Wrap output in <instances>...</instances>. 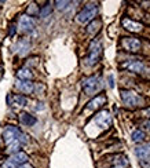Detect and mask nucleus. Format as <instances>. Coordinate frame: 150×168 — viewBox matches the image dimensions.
Masks as SVG:
<instances>
[{"label":"nucleus","instance_id":"nucleus-4","mask_svg":"<svg viewBox=\"0 0 150 168\" xmlns=\"http://www.w3.org/2000/svg\"><path fill=\"white\" fill-rule=\"evenodd\" d=\"M83 91L87 94V95H94V94L99 92L103 87V80L101 76H90V77H85L81 83Z\"/></svg>","mask_w":150,"mask_h":168},{"label":"nucleus","instance_id":"nucleus-18","mask_svg":"<svg viewBox=\"0 0 150 168\" xmlns=\"http://www.w3.org/2000/svg\"><path fill=\"white\" fill-rule=\"evenodd\" d=\"M19 121L22 123L23 125H28V127H30V125H34L36 124V117L32 116V114L26 113V112H22V113L19 114Z\"/></svg>","mask_w":150,"mask_h":168},{"label":"nucleus","instance_id":"nucleus-20","mask_svg":"<svg viewBox=\"0 0 150 168\" xmlns=\"http://www.w3.org/2000/svg\"><path fill=\"white\" fill-rule=\"evenodd\" d=\"M131 139H132V142H135V143L143 142L145 141V132L142 131V129H135L131 135Z\"/></svg>","mask_w":150,"mask_h":168},{"label":"nucleus","instance_id":"nucleus-21","mask_svg":"<svg viewBox=\"0 0 150 168\" xmlns=\"http://www.w3.org/2000/svg\"><path fill=\"white\" fill-rule=\"evenodd\" d=\"M39 13H40V8L37 7L36 3H30L29 7H28V10H26V15L32 18V17H37V15H39Z\"/></svg>","mask_w":150,"mask_h":168},{"label":"nucleus","instance_id":"nucleus-10","mask_svg":"<svg viewBox=\"0 0 150 168\" xmlns=\"http://www.w3.org/2000/svg\"><path fill=\"white\" fill-rule=\"evenodd\" d=\"M135 155L141 161L150 160V143H139L135 148Z\"/></svg>","mask_w":150,"mask_h":168},{"label":"nucleus","instance_id":"nucleus-6","mask_svg":"<svg viewBox=\"0 0 150 168\" xmlns=\"http://www.w3.org/2000/svg\"><path fill=\"white\" fill-rule=\"evenodd\" d=\"M121 45L125 51H130V52H138L142 47V43L138 37H132V36H125L121 40Z\"/></svg>","mask_w":150,"mask_h":168},{"label":"nucleus","instance_id":"nucleus-31","mask_svg":"<svg viewBox=\"0 0 150 168\" xmlns=\"http://www.w3.org/2000/svg\"><path fill=\"white\" fill-rule=\"evenodd\" d=\"M143 127H145L146 129H149V131H150V120H149V121H146V123L143 124Z\"/></svg>","mask_w":150,"mask_h":168},{"label":"nucleus","instance_id":"nucleus-19","mask_svg":"<svg viewBox=\"0 0 150 168\" xmlns=\"http://www.w3.org/2000/svg\"><path fill=\"white\" fill-rule=\"evenodd\" d=\"M17 77H18V80H28V81H30L33 79V73L30 72L29 68H22L17 72Z\"/></svg>","mask_w":150,"mask_h":168},{"label":"nucleus","instance_id":"nucleus-1","mask_svg":"<svg viewBox=\"0 0 150 168\" xmlns=\"http://www.w3.org/2000/svg\"><path fill=\"white\" fill-rule=\"evenodd\" d=\"M102 52H103V47L101 40L98 39H94L91 43H90L88 47V54H87V65L88 66H94L96 65L101 61V57H102Z\"/></svg>","mask_w":150,"mask_h":168},{"label":"nucleus","instance_id":"nucleus-9","mask_svg":"<svg viewBox=\"0 0 150 168\" xmlns=\"http://www.w3.org/2000/svg\"><path fill=\"white\" fill-rule=\"evenodd\" d=\"M121 68L127 69V71H130V72H134V73H141V72H143L145 66L141 61H138V59H128V61H125L124 64L121 65Z\"/></svg>","mask_w":150,"mask_h":168},{"label":"nucleus","instance_id":"nucleus-30","mask_svg":"<svg viewBox=\"0 0 150 168\" xmlns=\"http://www.w3.org/2000/svg\"><path fill=\"white\" fill-rule=\"evenodd\" d=\"M3 76H4V69H3V66H0V80L3 79Z\"/></svg>","mask_w":150,"mask_h":168},{"label":"nucleus","instance_id":"nucleus-11","mask_svg":"<svg viewBox=\"0 0 150 168\" xmlns=\"http://www.w3.org/2000/svg\"><path fill=\"white\" fill-rule=\"evenodd\" d=\"M30 50V41L28 39H21L17 41V44L13 47V51L18 55H26Z\"/></svg>","mask_w":150,"mask_h":168},{"label":"nucleus","instance_id":"nucleus-16","mask_svg":"<svg viewBox=\"0 0 150 168\" xmlns=\"http://www.w3.org/2000/svg\"><path fill=\"white\" fill-rule=\"evenodd\" d=\"M127 165H128V157L124 155H117L111 161V168H127Z\"/></svg>","mask_w":150,"mask_h":168},{"label":"nucleus","instance_id":"nucleus-13","mask_svg":"<svg viewBox=\"0 0 150 168\" xmlns=\"http://www.w3.org/2000/svg\"><path fill=\"white\" fill-rule=\"evenodd\" d=\"M15 87L23 94H32L33 90H34V84L32 81H28V80H18L17 79Z\"/></svg>","mask_w":150,"mask_h":168},{"label":"nucleus","instance_id":"nucleus-22","mask_svg":"<svg viewBox=\"0 0 150 168\" xmlns=\"http://www.w3.org/2000/svg\"><path fill=\"white\" fill-rule=\"evenodd\" d=\"M19 148H21V142L17 139V141H14V142H11V143H8V145H7V153H10V155L18 153Z\"/></svg>","mask_w":150,"mask_h":168},{"label":"nucleus","instance_id":"nucleus-3","mask_svg":"<svg viewBox=\"0 0 150 168\" xmlns=\"http://www.w3.org/2000/svg\"><path fill=\"white\" fill-rule=\"evenodd\" d=\"M120 95H121V99H123L124 105L128 108H139L145 105L143 97L139 95L138 92H135L132 90H121Z\"/></svg>","mask_w":150,"mask_h":168},{"label":"nucleus","instance_id":"nucleus-5","mask_svg":"<svg viewBox=\"0 0 150 168\" xmlns=\"http://www.w3.org/2000/svg\"><path fill=\"white\" fill-rule=\"evenodd\" d=\"M96 15H98V4L96 3H88L77 14L76 21L79 24H87V22H91L92 19H95Z\"/></svg>","mask_w":150,"mask_h":168},{"label":"nucleus","instance_id":"nucleus-28","mask_svg":"<svg viewBox=\"0 0 150 168\" xmlns=\"http://www.w3.org/2000/svg\"><path fill=\"white\" fill-rule=\"evenodd\" d=\"M109 86H110V87H113V86H114V81H113V75H110V76H109Z\"/></svg>","mask_w":150,"mask_h":168},{"label":"nucleus","instance_id":"nucleus-17","mask_svg":"<svg viewBox=\"0 0 150 168\" xmlns=\"http://www.w3.org/2000/svg\"><path fill=\"white\" fill-rule=\"evenodd\" d=\"M101 26H102V21H101V18L92 19L91 22L88 24V26H87V33L88 34H96L101 30Z\"/></svg>","mask_w":150,"mask_h":168},{"label":"nucleus","instance_id":"nucleus-14","mask_svg":"<svg viewBox=\"0 0 150 168\" xmlns=\"http://www.w3.org/2000/svg\"><path fill=\"white\" fill-rule=\"evenodd\" d=\"M123 26L127 30L132 32V33H138V32H141V30L143 29V25H142V24L135 22V21H131V19H128V18H124L123 19Z\"/></svg>","mask_w":150,"mask_h":168},{"label":"nucleus","instance_id":"nucleus-7","mask_svg":"<svg viewBox=\"0 0 150 168\" xmlns=\"http://www.w3.org/2000/svg\"><path fill=\"white\" fill-rule=\"evenodd\" d=\"M18 26L22 33H30L34 29V21H33V18H30V17H28L25 14V15L19 17Z\"/></svg>","mask_w":150,"mask_h":168},{"label":"nucleus","instance_id":"nucleus-12","mask_svg":"<svg viewBox=\"0 0 150 168\" xmlns=\"http://www.w3.org/2000/svg\"><path fill=\"white\" fill-rule=\"evenodd\" d=\"M105 103H106V97L105 95H96L94 99H91L88 103H87L85 109L87 110H96V109H99V108H102Z\"/></svg>","mask_w":150,"mask_h":168},{"label":"nucleus","instance_id":"nucleus-32","mask_svg":"<svg viewBox=\"0 0 150 168\" xmlns=\"http://www.w3.org/2000/svg\"><path fill=\"white\" fill-rule=\"evenodd\" d=\"M143 114H145L146 117H150V108H149V109H146V110L143 112Z\"/></svg>","mask_w":150,"mask_h":168},{"label":"nucleus","instance_id":"nucleus-15","mask_svg":"<svg viewBox=\"0 0 150 168\" xmlns=\"http://www.w3.org/2000/svg\"><path fill=\"white\" fill-rule=\"evenodd\" d=\"M10 161L14 163L17 167L22 165V164L28 163V155L23 152H18V153H14V155H11V157H10Z\"/></svg>","mask_w":150,"mask_h":168},{"label":"nucleus","instance_id":"nucleus-25","mask_svg":"<svg viewBox=\"0 0 150 168\" xmlns=\"http://www.w3.org/2000/svg\"><path fill=\"white\" fill-rule=\"evenodd\" d=\"M69 6H70V2H59V0L55 2V7H57L58 10H61V11L62 10H66Z\"/></svg>","mask_w":150,"mask_h":168},{"label":"nucleus","instance_id":"nucleus-2","mask_svg":"<svg viewBox=\"0 0 150 168\" xmlns=\"http://www.w3.org/2000/svg\"><path fill=\"white\" fill-rule=\"evenodd\" d=\"M3 139H4V142L7 145L14 142V141H17V139L21 142V145L28 143V136L23 134L19 128H17L15 125H7L4 128V131H3Z\"/></svg>","mask_w":150,"mask_h":168},{"label":"nucleus","instance_id":"nucleus-24","mask_svg":"<svg viewBox=\"0 0 150 168\" xmlns=\"http://www.w3.org/2000/svg\"><path fill=\"white\" fill-rule=\"evenodd\" d=\"M51 11H52V6H51V3H47V4L40 10L39 17H40V18H46V17H48V15L51 14Z\"/></svg>","mask_w":150,"mask_h":168},{"label":"nucleus","instance_id":"nucleus-26","mask_svg":"<svg viewBox=\"0 0 150 168\" xmlns=\"http://www.w3.org/2000/svg\"><path fill=\"white\" fill-rule=\"evenodd\" d=\"M15 33H17V26L13 24V25H10V29H8V36H10V37H13Z\"/></svg>","mask_w":150,"mask_h":168},{"label":"nucleus","instance_id":"nucleus-33","mask_svg":"<svg viewBox=\"0 0 150 168\" xmlns=\"http://www.w3.org/2000/svg\"><path fill=\"white\" fill-rule=\"evenodd\" d=\"M0 4H2V3H0Z\"/></svg>","mask_w":150,"mask_h":168},{"label":"nucleus","instance_id":"nucleus-29","mask_svg":"<svg viewBox=\"0 0 150 168\" xmlns=\"http://www.w3.org/2000/svg\"><path fill=\"white\" fill-rule=\"evenodd\" d=\"M18 168H33L30 164H28V163H25V164H22V165H19Z\"/></svg>","mask_w":150,"mask_h":168},{"label":"nucleus","instance_id":"nucleus-23","mask_svg":"<svg viewBox=\"0 0 150 168\" xmlns=\"http://www.w3.org/2000/svg\"><path fill=\"white\" fill-rule=\"evenodd\" d=\"M13 101H14V105H17V106H26L28 105V98L25 95H14L13 97Z\"/></svg>","mask_w":150,"mask_h":168},{"label":"nucleus","instance_id":"nucleus-8","mask_svg":"<svg viewBox=\"0 0 150 168\" xmlns=\"http://www.w3.org/2000/svg\"><path fill=\"white\" fill-rule=\"evenodd\" d=\"M95 123L101 128H107L111 124V116L107 110H101L95 116Z\"/></svg>","mask_w":150,"mask_h":168},{"label":"nucleus","instance_id":"nucleus-27","mask_svg":"<svg viewBox=\"0 0 150 168\" xmlns=\"http://www.w3.org/2000/svg\"><path fill=\"white\" fill-rule=\"evenodd\" d=\"M2 168H17V165H15L14 163L10 161V160H7V161H6L4 164H3V167H2Z\"/></svg>","mask_w":150,"mask_h":168}]
</instances>
